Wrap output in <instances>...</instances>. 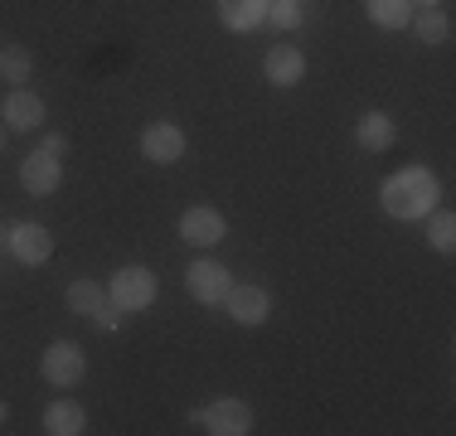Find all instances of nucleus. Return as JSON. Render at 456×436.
Wrapping results in <instances>:
<instances>
[{
  "instance_id": "1",
  "label": "nucleus",
  "mask_w": 456,
  "mask_h": 436,
  "mask_svg": "<svg viewBox=\"0 0 456 436\" xmlns=\"http://www.w3.org/2000/svg\"><path fill=\"white\" fill-rule=\"evenodd\" d=\"M379 204H384V214L394 218H428L432 204H437V174L422 170V166H408L398 174H388L384 190H379Z\"/></svg>"
},
{
  "instance_id": "2",
  "label": "nucleus",
  "mask_w": 456,
  "mask_h": 436,
  "mask_svg": "<svg viewBox=\"0 0 456 436\" xmlns=\"http://www.w3.org/2000/svg\"><path fill=\"white\" fill-rule=\"evenodd\" d=\"M194 427H204L209 436H248L253 432V408L243 398H214L209 408L194 412Z\"/></svg>"
},
{
  "instance_id": "3",
  "label": "nucleus",
  "mask_w": 456,
  "mask_h": 436,
  "mask_svg": "<svg viewBox=\"0 0 456 436\" xmlns=\"http://www.w3.org/2000/svg\"><path fill=\"white\" fill-rule=\"evenodd\" d=\"M107 296H112L122 311H146L156 301V271L146 267H117V277L107 281Z\"/></svg>"
},
{
  "instance_id": "4",
  "label": "nucleus",
  "mask_w": 456,
  "mask_h": 436,
  "mask_svg": "<svg viewBox=\"0 0 456 436\" xmlns=\"http://www.w3.org/2000/svg\"><path fill=\"white\" fill-rule=\"evenodd\" d=\"M83 368H88V359H83V344H73V340H53L45 349V359H39V374L53 388H73L83 378Z\"/></svg>"
},
{
  "instance_id": "5",
  "label": "nucleus",
  "mask_w": 456,
  "mask_h": 436,
  "mask_svg": "<svg viewBox=\"0 0 456 436\" xmlns=\"http://www.w3.org/2000/svg\"><path fill=\"white\" fill-rule=\"evenodd\" d=\"M224 233H228L224 214L209 209V204H194V209L180 214V238L190 247H214V243H224Z\"/></svg>"
},
{
  "instance_id": "6",
  "label": "nucleus",
  "mask_w": 456,
  "mask_h": 436,
  "mask_svg": "<svg viewBox=\"0 0 456 436\" xmlns=\"http://www.w3.org/2000/svg\"><path fill=\"white\" fill-rule=\"evenodd\" d=\"M184 287H190V296L194 301H204V305H224L228 296V267H219V262H190L184 267Z\"/></svg>"
},
{
  "instance_id": "7",
  "label": "nucleus",
  "mask_w": 456,
  "mask_h": 436,
  "mask_svg": "<svg viewBox=\"0 0 456 436\" xmlns=\"http://www.w3.org/2000/svg\"><path fill=\"white\" fill-rule=\"evenodd\" d=\"M141 156L156 160V166H175L184 156V131L175 122H151L141 131Z\"/></svg>"
},
{
  "instance_id": "8",
  "label": "nucleus",
  "mask_w": 456,
  "mask_h": 436,
  "mask_svg": "<svg viewBox=\"0 0 456 436\" xmlns=\"http://www.w3.org/2000/svg\"><path fill=\"white\" fill-rule=\"evenodd\" d=\"M20 184H25V194H35V199H45L63 184V166L59 156H49V150H35V156H25V166H20Z\"/></svg>"
},
{
  "instance_id": "9",
  "label": "nucleus",
  "mask_w": 456,
  "mask_h": 436,
  "mask_svg": "<svg viewBox=\"0 0 456 436\" xmlns=\"http://www.w3.org/2000/svg\"><path fill=\"white\" fill-rule=\"evenodd\" d=\"M5 243H10V253L25 262V267H39V262L53 257V238H49V228H39V223H15L5 233Z\"/></svg>"
},
{
  "instance_id": "10",
  "label": "nucleus",
  "mask_w": 456,
  "mask_h": 436,
  "mask_svg": "<svg viewBox=\"0 0 456 436\" xmlns=\"http://www.w3.org/2000/svg\"><path fill=\"white\" fill-rule=\"evenodd\" d=\"M224 305H228V315H233L238 325H263L267 315H273V296H267L263 287H228V296H224Z\"/></svg>"
},
{
  "instance_id": "11",
  "label": "nucleus",
  "mask_w": 456,
  "mask_h": 436,
  "mask_svg": "<svg viewBox=\"0 0 456 436\" xmlns=\"http://www.w3.org/2000/svg\"><path fill=\"white\" fill-rule=\"evenodd\" d=\"M263 73H267L273 87H297L301 78H306V53H301L297 44H277V49H267Z\"/></svg>"
},
{
  "instance_id": "12",
  "label": "nucleus",
  "mask_w": 456,
  "mask_h": 436,
  "mask_svg": "<svg viewBox=\"0 0 456 436\" xmlns=\"http://www.w3.org/2000/svg\"><path fill=\"white\" fill-rule=\"evenodd\" d=\"M0 117H5L10 131H35V126H45V97L29 93V87H15L5 97V112Z\"/></svg>"
},
{
  "instance_id": "13",
  "label": "nucleus",
  "mask_w": 456,
  "mask_h": 436,
  "mask_svg": "<svg viewBox=\"0 0 456 436\" xmlns=\"http://www.w3.org/2000/svg\"><path fill=\"white\" fill-rule=\"evenodd\" d=\"M45 432L49 436H83L88 432V412H83L73 398H59V402L45 408Z\"/></svg>"
},
{
  "instance_id": "14",
  "label": "nucleus",
  "mask_w": 456,
  "mask_h": 436,
  "mask_svg": "<svg viewBox=\"0 0 456 436\" xmlns=\"http://www.w3.org/2000/svg\"><path fill=\"white\" fill-rule=\"evenodd\" d=\"M354 141H360L364 150H388V146L398 141L394 117H388V112H364L360 126H354Z\"/></svg>"
},
{
  "instance_id": "15",
  "label": "nucleus",
  "mask_w": 456,
  "mask_h": 436,
  "mask_svg": "<svg viewBox=\"0 0 456 436\" xmlns=\"http://www.w3.org/2000/svg\"><path fill=\"white\" fill-rule=\"evenodd\" d=\"M219 20L228 29H253L267 20V0H219Z\"/></svg>"
},
{
  "instance_id": "16",
  "label": "nucleus",
  "mask_w": 456,
  "mask_h": 436,
  "mask_svg": "<svg viewBox=\"0 0 456 436\" xmlns=\"http://www.w3.org/2000/svg\"><path fill=\"white\" fill-rule=\"evenodd\" d=\"M29 73H35V53L25 44H0V78L10 87H25Z\"/></svg>"
},
{
  "instance_id": "17",
  "label": "nucleus",
  "mask_w": 456,
  "mask_h": 436,
  "mask_svg": "<svg viewBox=\"0 0 456 436\" xmlns=\"http://www.w3.org/2000/svg\"><path fill=\"white\" fill-rule=\"evenodd\" d=\"M364 10L379 29H408L412 25V0H364Z\"/></svg>"
},
{
  "instance_id": "18",
  "label": "nucleus",
  "mask_w": 456,
  "mask_h": 436,
  "mask_svg": "<svg viewBox=\"0 0 456 436\" xmlns=\"http://www.w3.org/2000/svg\"><path fill=\"white\" fill-rule=\"evenodd\" d=\"M102 301H107V287H97V281H73L69 287V311L73 315H93Z\"/></svg>"
},
{
  "instance_id": "19",
  "label": "nucleus",
  "mask_w": 456,
  "mask_h": 436,
  "mask_svg": "<svg viewBox=\"0 0 456 436\" xmlns=\"http://www.w3.org/2000/svg\"><path fill=\"white\" fill-rule=\"evenodd\" d=\"M418 39L422 44H447L452 39V20H447V10H422L418 15Z\"/></svg>"
},
{
  "instance_id": "20",
  "label": "nucleus",
  "mask_w": 456,
  "mask_h": 436,
  "mask_svg": "<svg viewBox=\"0 0 456 436\" xmlns=\"http://www.w3.org/2000/svg\"><path fill=\"white\" fill-rule=\"evenodd\" d=\"M267 20L277 29H297L306 20V0H267Z\"/></svg>"
},
{
  "instance_id": "21",
  "label": "nucleus",
  "mask_w": 456,
  "mask_h": 436,
  "mask_svg": "<svg viewBox=\"0 0 456 436\" xmlns=\"http://www.w3.org/2000/svg\"><path fill=\"white\" fill-rule=\"evenodd\" d=\"M428 238H432V247H437V253H452V247H456V218L452 214H432Z\"/></svg>"
},
{
  "instance_id": "22",
  "label": "nucleus",
  "mask_w": 456,
  "mask_h": 436,
  "mask_svg": "<svg viewBox=\"0 0 456 436\" xmlns=\"http://www.w3.org/2000/svg\"><path fill=\"white\" fill-rule=\"evenodd\" d=\"M88 320H93L102 335H112V330H122V305H117L112 296H107V301H102V305H97V311L88 315Z\"/></svg>"
},
{
  "instance_id": "23",
  "label": "nucleus",
  "mask_w": 456,
  "mask_h": 436,
  "mask_svg": "<svg viewBox=\"0 0 456 436\" xmlns=\"http://www.w3.org/2000/svg\"><path fill=\"white\" fill-rule=\"evenodd\" d=\"M45 150H49V156H63V150H69V136H59V131H49V136H45Z\"/></svg>"
},
{
  "instance_id": "24",
  "label": "nucleus",
  "mask_w": 456,
  "mask_h": 436,
  "mask_svg": "<svg viewBox=\"0 0 456 436\" xmlns=\"http://www.w3.org/2000/svg\"><path fill=\"white\" fill-rule=\"evenodd\" d=\"M418 5H422V10H437L442 0H412V10H418Z\"/></svg>"
},
{
  "instance_id": "25",
  "label": "nucleus",
  "mask_w": 456,
  "mask_h": 436,
  "mask_svg": "<svg viewBox=\"0 0 456 436\" xmlns=\"http://www.w3.org/2000/svg\"><path fill=\"white\" fill-rule=\"evenodd\" d=\"M5 417H10V408H5V402H0V422H5Z\"/></svg>"
},
{
  "instance_id": "26",
  "label": "nucleus",
  "mask_w": 456,
  "mask_h": 436,
  "mask_svg": "<svg viewBox=\"0 0 456 436\" xmlns=\"http://www.w3.org/2000/svg\"><path fill=\"white\" fill-rule=\"evenodd\" d=\"M0 150H5V126H0Z\"/></svg>"
}]
</instances>
